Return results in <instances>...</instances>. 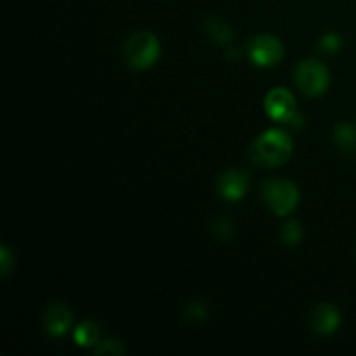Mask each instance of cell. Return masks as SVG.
<instances>
[{"mask_svg":"<svg viewBox=\"0 0 356 356\" xmlns=\"http://www.w3.org/2000/svg\"><path fill=\"white\" fill-rule=\"evenodd\" d=\"M292 152H294V143L291 136L282 129H270L263 132L250 146V159L257 165L275 169L289 162Z\"/></svg>","mask_w":356,"mask_h":356,"instance_id":"obj_1","label":"cell"},{"mask_svg":"<svg viewBox=\"0 0 356 356\" xmlns=\"http://www.w3.org/2000/svg\"><path fill=\"white\" fill-rule=\"evenodd\" d=\"M125 61L136 70H148L159 61L160 42L152 31H136L124 47Z\"/></svg>","mask_w":356,"mask_h":356,"instance_id":"obj_2","label":"cell"},{"mask_svg":"<svg viewBox=\"0 0 356 356\" xmlns=\"http://www.w3.org/2000/svg\"><path fill=\"white\" fill-rule=\"evenodd\" d=\"M263 198L277 216H287L298 207L299 190L292 181L270 179L263 186Z\"/></svg>","mask_w":356,"mask_h":356,"instance_id":"obj_3","label":"cell"},{"mask_svg":"<svg viewBox=\"0 0 356 356\" xmlns=\"http://www.w3.org/2000/svg\"><path fill=\"white\" fill-rule=\"evenodd\" d=\"M296 83L306 96H322L330 86L329 70L318 59H305L296 68Z\"/></svg>","mask_w":356,"mask_h":356,"instance_id":"obj_4","label":"cell"},{"mask_svg":"<svg viewBox=\"0 0 356 356\" xmlns=\"http://www.w3.org/2000/svg\"><path fill=\"white\" fill-rule=\"evenodd\" d=\"M249 54L254 65L270 68L278 65L284 58V44L273 35H257L250 40Z\"/></svg>","mask_w":356,"mask_h":356,"instance_id":"obj_5","label":"cell"},{"mask_svg":"<svg viewBox=\"0 0 356 356\" xmlns=\"http://www.w3.org/2000/svg\"><path fill=\"white\" fill-rule=\"evenodd\" d=\"M264 110L268 117L275 122H289L294 117L296 111V97L285 87H275L264 97Z\"/></svg>","mask_w":356,"mask_h":356,"instance_id":"obj_6","label":"cell"},{"mask_svg":"<svg viewBox=\"0 0 356 356\" xmlns=\"http://www.w3.org/2000/svg\"><path fill=\"white\" fill-rule=\"evenodd\" d=\"M247 188H249V176L242 169L226 170L218 181L219 195L229 202H236L245 197Z\"/></svg>","mask_w":356,"mask_h":356,"instance_id":"obj_7","label":"cell"},{"mask_svg":"<svg viewBox=\"0 0 356 356\" xmlns=\"http://www.w3.org/2000/svg\"><path fill=\"white\" fill-rule=\"evenodd\" d=\"M73 323L72 312L63 302H52L44 312V325L49 336L63 337Z\"/></svg>","mask_w":356,"mask_h":356,"instance_id":"obj_8","label":"cell"},{"mask_svg":"<svg viewBox=\"0 0 356 356\" xmlns=\"http://www.w3.org/2000/svg\"><path fill=\"white\" fill-rule=\"evenodd\" d=\"M341 325V315L337 308L329 302L318 305L312 312V327L320 336H330L336 332Z\"/></svg>","mask_w":356,"mask_h":356,"instance_id":"obj_9","label":"cell"},{"mask_svg":"<svg viewBox=\"0 0 356 356\" xmlns=\"http://www.w3.org/2000/svg\"><path fill=\"white\" fill-rule=\"evenodd\" d=\"M332 139L337 145V148L344 153L356 152V129L350 124L336 125L332 132Z\"/></svg>","mask_w":356,"mask_h":356,"instance_id":"obj_10","label":"cell"},{"mask_svg":"<svg viewBox=\"0 0 356 356\" xmlns=\"http://www.w3.org/2000/svg\"><path fill=\"white\" fill-rule=\"evenodd\" d=\"M73 339H75V343L79 344V346H83V348L94 346V344L97 343V339H99V330H97V325L92 322L80 323V325L75 329V332H73Z\"/></svg>","mask_w":356,"mask_h":356,"instance_id":"obj_11","label":"cell"},{"mask_svg":"<svg viewBox=\"0 0 356 356\" xmlns=\"http://www.w3.org/2000/svg\"><path fill=\"white\" fill-rule=\"evenodd\" d=\"M207 31L216 42H219V44H228L233 38L232 28L228 26L226 21L219 19V17H211V19L207 21Z\"/></svg>","mask_w":356,"mask_h":356,"instance_id":"obj_12","label":"cell"},{"mask_svg":"<svg viewBox=\"0 0 356 356\" xmlns=\"http://www.w3.org/2000/svg\"><path fill=\"white\" fill-rule=\"evenodd\" d=\"M282 238L287 245H296L302 238V228L298 221H287L282 228Z\"/></svg>","mask_w":356,"mask_h":356,"instance_id":"obj_13","label":"cell"},{"mask_svg":"<svg viewBox=\"0 0 356 356\" xmlns=\"http://www.w3.org/2000/svg\"><path fill=\"white\" fill-rule=\"evenodd\" d=\"M318 44L325 52H339L343 47V40L337 33H325L320 38Z\"/></svg>","mask_w":356,"mask_h":356,"instance_id":"obj_14","label":"cell"},{"mask_svg":"<svg viewBox=\"0 0 356 356\" xmlns=\"http://www.w3.org/2000/svg\"><path fill=\"white\" fill-rule=\"evenodd\" d=\"M207 306L204 302H193L186 312V318L191 320V322H202V320L207 318Z\"/></svg>","mask_w":356,"mask_h":356,"instance_id":"obj_15","label":"cell"},{"mask_svg":"<svg viewBox=\"0 0 356 356\" xmlns=\"http://www.w3.org/2000/svg\"><path fill=\"white\" fill-rule=\"evenodd\" d=\"M214 232L219 238L228 240L233 235V222L228 218H219L214 225Z\"/></svg>","mask_w":356,"mask_h":356,"instance_id":"obj_16","label":"cell"},{"mask_svg":"<svg viewBox=\"0 0 356 356\" xmlns=\"http://www.w3.org/2000/svg\"><path fill=\"white\" fill-rule=\"evenodd\" d=\"M125 348L122 346L120 341L117 339H108L104 343H101L99 346H96V353L103 355V353H113V355H120L124 353Z\"/></svg>","mask_w":356,"mask_h":356,"instance_id":"obj_17","label":"cell"},{"mask_svg":"<svg viewBox=\"0 0 356 356\" xmlns=\"http://www.w3.org/2000/svg\"><path fill=\"white\" fill-rule=\"evenodd\" d=\"M0 266H2L3 277H7L10 273V268H13V261H10V254L7 247L0 249Z\"/></svg>","mask_w":356,"mask_h":356,"instance_id":"obj_18","label":"cell"}]
</instances>
